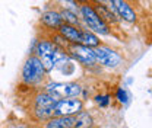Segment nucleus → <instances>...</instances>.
<instances>
[{
  "label": "nucleus",
  "instance_id": "nucleus-14",
  "mask_svg": "<svg viewBox=\"0 0 152 128\" xmlns=\"http://www.w3.org/2000/svg\"><path fill=\"white\" fill-rule=\"evenodd\" d=\"M82 45L85 47H99V39L91 31H82Z\"/></svg>",
  "mask_w": 152,
  "mask_h": 128
},
{
  "label": "nucleus",
  "instance_id": "nucleus-9",
  "mask_svg": "<svg viewBox=\"0 0 152 128\" xmlns=\"http://www.w3.org/2000/svg\"><path fill=\"white\" fill-rule=\"evenodd\" d=\"M41 22H42L45 26L53 28V29L58 28V26L63 23L60 13L56 12V10H47V12H44V13H42V16H41Z\"/></svg>",
  "mask_w": 152,
  "mask_h": 128
},
{
  "label": "nucleus",
  "instance_id": "nucleus-7",
  "mask_svg": "<svg viewBox=\"0 0 152 128\" xmlns=\"http://www.w3.org/2000/svg\"><path fill=\"white\" fill-rule=\"evenodd\" d=\"M115 10V13L126 22H136V12L133 10V7L126 1V0H108Z\"/></svg>",
  "mask_w": 152,
  "mask_h": 128
},
{
  "label": "nucleus",
  "instance_id": "nucleus-13",
  "mask_svg": "<svg viewBox=\"0 0 152 128\" xmlns=\"http://www.w3.org/2000/svg\"><path fill=\"white\" fill-rule=\"evenodd\" d=\"M92 125V118L86 112H79L75 116V128H89Z\"/></svg>",
  "mask_w": 152,
  "mask_h": 128
},
{
  "label": "nucleus",
  "instance_id": "nucleus-8",
  "mask_svg": "<svg viewBox=\"0 0 152 128\" xmlns=\"http://www.w3.org/2000/svg\"><path fill=\"white\" fill-rule=\"evenodd\" d=\"M58 29H60L61 37L64 38L66 41H69L72 44H80L82 42V31L79 28L67 25V23H61L58 26Z\"/></svg>",
  "mask_w": 152,
  "mask_h": 128
},
{
  "label": "nucleus",
  "instance_id": "nucleus-4",
  "mask_svg": "<svg viewBox=\"0 0 152 128\" xmlns=\"http://www.w3.org/2000/svg\"><path fill=\"white\" fill-rule=\"evenodd\" d=\"M82 112V101L80 99H60L57 101L53 115L54 116H73Z\"/></svg>",
  "mask_w": 152,
  "mask_h": 128
},
{
  "label": "nucleus",
  "instance_id": "nucleus-10",
  "mask_svg": "<svg viewBox=\"0 0 152 128\" xmlns=\"http://www.w3.org/2000/svg\"><path fill=\"white\" fill-rule=\"evenodd\" d=\"M45 128H75V116H54Z\"/></svg>",
  "mask_w": 152,
  "mask_h": 128
},
{
  "label": "nucleus",
  "instance_id": "nucleus-20",
  "mask_svg": "<svg viewBox=\"0 0 152 128\" xmlns=\"http://www.w3.org/2000/svg\"><path fill=\"white\" fill-rule=\"evenodd\" d=\"M20 128H22V127H20Z\"/></svg>",
  "mask_w": 152,
  "mask_h": 128
},
{
  "label": "nucleus",
  "instance_id": "nucleus-11",
  "mask_svg": "<svg viewBox=\"0 0 152 128\" xmlns=\"http://www.w3.org/2000/svg\"><path fill=\"white\" fill-rule=\"evenodd\" d=\"M94 10L96 12V15L102 19L105 23H107V20H108V22H117L115 13L111 10L110 6H105V4H102V3H96L95 7H94Z\"/></svg>",
  "mask_w": 152,
  "mask_h": 128
},
{
  "label": "nucleus",
  "instance_id": "nucleus-18",
  "mask_svg": "<svg viewBox=\"0 0 152 128\" xmlns=\"http://www.w3.org/2000/svg\"><path fill=\"white\" fill-rule=\"evenodd\" d=\"M76 3H77V1H80V3H83V4H86V0H75Z\"/></svg>",
  "mask_w": 152,
  "mask_h": 128
},
{
  "label": "nucleus",
  "instance_id": "nucleus-5",
  "mask_svg": "<svg viewBox=\"0 0 152 128\" xmlns=\"http://www.w3.org/2000/svg\"><path fill=\"white\" fill-rule=\"evenodd\" d=\"M94 54H95V58L101 64H104L107 67H115L121 61L120 55L117 54L115 51H113L111 48H108V47H98L94 51Z\"/></svg>",
  "mask_w": 152,
  "mask_h": 128
},
{
  "label": "nucleus",
  "instance_id": "nucleus-2",
  "mask_svg": "<svg viewBox=\"0 0 152 128\" xmlns=\"http://www.w3.org/2000/svg\"><path fill=\"white\" fill-rule=\"evenodd\" d=\"M80 13H82V18L85 20V23L88 25V28L91 31H94L99 35H108L110 34V28L108 25L96 15V12L94 10L92 6H89L88 3L83 4L80 7Z\"/></svg>",
  "mask_w": 152,
  "mask_h": 128
},
{
  "label": "nucleus",
  "instance_id": "nucleus-6",
  "mask_svg": "<svg viewBox=\"0 0 152 128\" xmlns=\"http://www.w3.org/2000/svg\"><path fill=\"white\" fill-rule=\"evenodd\" d=\"M73 57H76L80 63H83L85 66H94L96 63V58H95L94 50L89 48V47H85L82 44H73L72 48H70Z\"/></svg>",
  "mask_w": 152,
  "mask_h": 128
},
{
  "label": "nucleus",
  "instance_id": "nucleus-15",
  "mask_svg": "<svg viewBox=\"0 0 152 128\" xmlns=\"http://www.w3.org/2000/svg\"><path fill=\"white\" fill-rule=\"evenodd\" d=\"M60 16H61V20H64V23H67V25H72V26L76 25L77 26V23H79V19H77L73 10H63L60 13Z\"/></svg>",
  "mask_w": 152,
  "mask_h": 128
},
{
  "label": "nucleus",
  "instance_id": "nucleus-19",
  "mask_svg": "<svg viewBox=\"0 0 152 128\" xmlns=\"http://www.w3.org/2000/svg\"><path fill=\"white\" fill-rule=\"evenodd\" d=\"M94 1H96V3H102L104 0H94Z\"/></svg>",
  "mask_w": 152,
  "mask_h": 128
},
{
  "label": "nucleus",
  "instance_id": "nucleus-17",
  "mask_svg": "<svg viewBox=\"0 0 152 128\" xmlns=\"http://www.w3.org/2000/svg\"><path fill=\"white\" fill-rule=\"evenodd\" d=\"M117 98H118V101H120L121 103H126V102H127V93L123 90V89H118V90H117Z\"/></svg>",
  "mask_w": 152,
  "mask_h": 128
},
{
  "label": "nucleus",
  "instance_id": "nucleus-12",
  "mask_svg": "<svg viewBox=\"0 0 152 128\" xmlns=\"http://www.w3.org/2000/svg\"><path fill=\"white\" fill-rule=\"evenodd\" d=\"M57 51V45L51 41H39L37 45V54L39 55L38 58H44V57H50Z\"/></svg>",
  "mask_w": 152,
  "mask_h": 128
},
{
  "label": "nucleus",
  "instance_id": "nucleus-16",
  "mask_svg": "<svg viewBox=\"0 0 152 128\" xmlns=\"http://www.w3.org/2000/svg\"><path fill=\"white\" fill-rule=\"evenodd\" d=\"M96 102L101 105V106H107L110 103V96L108 95H104V96H96Z\"/></svg>",
  "mask_w": 152,
  "mask_h": 128
},
{
  "label": "nucleus",
  "instance_id": "nucleus-3",
  "mask_svg": "<svg viewBox=\"0 0 152 128\" xmlns=\"http://www.w3.org/2000/svg\"><path fill=\"white\" fill-rule=\"evenodd\" d=\"M57 101L53 95L50 93H41L35 98V115L39 119H44V118H50L53 116V111L56 106Z\"/></svg>",
  "mask_w": 152,
  "mask_h": 128
},
{
  "label": "nucleus",
  "instance_id": "nucleus-1",
  "mask_svg": "<svg viewBox=\"0 0 152 128\" xmlns=\"http://www.w3.org/2000/svg\"><path fill=\"white\" fill-rule=\"evenodd\" d=\"M44 74H45V70H44V66L41 63V60L32 55L29 57L23 67H22V80L28 85H35V83H39L42 79H44Z\"/></svg>",
  "mask_w": 152,
  "mask_h": 128
}]
</instances>
